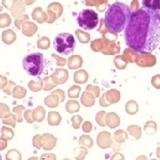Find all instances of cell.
<instances>
[{"label": "cell", "mask_w": 160, "mask_h": 160, "mask_svg": "<svg viewBox=\"0 0 160 160\" xmlns=\"http://www.w3.org/2000/svg\"><path fill=\"white\" fill-rule=\"evenodd\" d=\"M143 8L149 11L160 12V0H142V2Z\"/></svg>", "instance_id": "6"}, {"label": "cell", "mask_w": 160, "mask_h": 160, "mask_svg": "<svg viewBox=\"0 0 160 160\" xmlns=\"http://www.w3.org/2000/svg\"><path fill=\"white\" fill-rule=\"evenodd\" d=\"M0 160H2V156H1V154H0Z\"/></svg>", "instance_id": "17"}, {"label": "cell", "mask_w": 160, "mask_h": 160, "mask_svg": "<svg viewBox=\"0 0 160 160\" xmlns=\"http://www.w3.org/2000/svg\"><path fill=\"white\" fill-rule=\"evenodd\" d=\"M125 41L139 53L152 52L160 43V12L143 7L133 12L125 30Z\"/></svg>", "instance_id": "1"}, {"label": "cell", "mask_w": 160, "mask_h": 160, "mask_svg": "<svg viewBox=\"0 0 160 160\" xmlns=\"http://www.w3.org/2000/svg\"><path fill=\"white\" fill-rule=\"evenodd\" d=\"M77 22L80 28L85 30H92L97 27L99 16L97 12L92 9H84L78 13Z\"/></svg>", "instance_id": "5"}, {"label": "cell", "mask_w": 160, "mask_h": 160, "mask_svg": "<svg viewBox=\"0 0 160 160\" xmlns=\"http://www.w3.org/2000/svg\"><path fill=\"white\" fill-rule=\"evenodd\" d=\"M80 118H72V121H73V126L75 128H78L79 127V121Z\"/></svg>", "instance_id": "12"}, {"label": "cell", "mask_w": 160, "mask_h": 160, "mask_svg": "<svg viewBox=\"0 0 160 160\" xmlns=\"http://www.w3.org/2000/svg\"><path fill=\"white\" fill-rule=\"evenodd\" d=\"M158 157H160V149H158Z\"/></svg>", "instance_id": "15"}, {"label": "cell", "mask_w": 160, "mask_h": 160, "mask_svg": "<svg viewBox=\"0 0 160 160\" xmlns=\"http://www.w3.org/2000/svg\"><path fill=\"white\" fill-rule=\"evenodd\" d=\"M2 130H3V137H5L6 139H7V140L12 138L13 132H12L10 129H8V128H3Z\"/></svg>", "instance_id": "10"}, {"label": "cell", "mask_w": 160, "mask_h": 160, "mask_svg": "<svg viewBox=\"0 0 160 160\" xmlns=\"http://www.w3.org/2000/svg\"><path fill=\"white\" fill-rule=\"evenodd\" d=\"M80 144H83V145H86L87 147H91L92 144V141L90 137L88 136H81L79 140Z\"/></svg>", "instance_id": "9"}, {"label": "cell", "mask_w": 160, "mask_h": 160, "mask_svg": "<svg viewBox=\"0 0 160 160\" xmlns=\"http://www.w3.org/2000/svg\"><path fill=\"white\" fill-rule=\"evenodd\" d=\"M91 128H92V126L88 123V122H86V124L84 126V131L86 132H90L91 131Z\"/></svg>", "instance_id": "13"}, {"label": "cell", "mask_w": 160, "mask_h": 160, "mask_svg": "<svg viewBox=\"0 0 160 160\" xmlns=\"http://www.w3.org/2000/svg\"><path fill=\"white\" fill-rule=\"evenodd\" d=\"M41 160H56V158H55V156H54V155L48 154L44 155V156L42 157Z\"/></svg>", "instance_id": "11"}, {"label": "cell", "mask_w": 160, "mask_h": 160, "mask_svg": "<svg viewBox=\"0 0 160 160\" xmlns=\"http://www.w3.org/2000/svg\"><path fill=\"white\" fill-rule=\"evenodd\" d=\"M22 66L24 70L30 76H39L45 68L44 55L41 52H32L23 58Z\"/></svg>", "instance_id": "3"}, {"label": "cell", "mask_w": 160, "mask_h": 160, "mask_svg": "<svg viewBox=\"0 0 160 160\" xmlns=\"http://www.w3.org/2000/svg\"><path fill=\"white\" fill-rule=\"evenodd\" d=\"M65 160H67V159H65Z\"/></svg>", "instance_id": "18"}, {"label": "cell", "mask_w": 160, "mask_h": 160, "mask_svg": "<svg viewBox=\"0 0 160 160\" xmlns=\"http://www.w3.org/2000/svg\"><path fill=\"white\" fill-rule=\"evenodd\" d=\"M98 142H99L100 147H102V148H107V147H109V144H110L109 133H107V132L101 133V134L99 135Z\"/></svg>", "instance_id": "7"}, {"label": "cell", "mask_w": 160, "mask_h": 160, "mask_svg": "<svg viewBox=\"0 0 160 160\" xmlns=\"http://www.w3.org/2000/svg\"><path fill=\"white\" fill-rule=\"evenodd\" d=\"M130 7L126 4L116 2L107 9L105 12L104 22L106 29L110 33L118 34L126 30L132 16Z\"/></svg>", "instance_id": "2"}, {"label": "cell", "mask_w": 160, "mask_h": 160, "mask_svg": "<svg viewBox=\"0 0 160 160\" xmlns=\"http://www.w3.org/2000/svg\"><path fill=\"white\" fill-rule=\"evenodd\" d=\"M6 147V143L5 141L0 140V149H4Z\"/></svg>", "instance_id": "14"}, {"label": "cell", "mask_w": 160, "mask_h": 160, "mask_svg": "<svg viewBox=\"0 0 160 160\" xmlns=\"http://www.w3.org/2000/svg\"><path fill=\"white\" fill-rule=\"evenodd\" d=\"M7 160H21V154L17 150H10L6 155Z\"/></svg>", "instance_id": "8"}, {"label": "cell", "mask_w": 160, "mask_h": 160, "mask_svg": "<svg viewBox=\"0 0 160 160\" xmlns=\"http://www.w3.org/2000/svg\"><path fill=\"white\" fill-rule=\"evenodd\" d=\"M76 46L74 36L70 33H61L53 41V47L57 52L62 55H69L74 52Z\"/></svg>", "instance_id": "4"}, {"label": "cell", "mask_w": 160, "mask_h": 160, "mask_svg": "<svg viewBox=\"0 0 160 160\" xmlns=\"http://www.w3.org/2000/svg\"><path fill=\"white\" fill-rule=\"evenodd\" d=\"M29 160H38V159H37V158H30V159Z\"/></svg>", "instance_id": "16"}]
</instances>
